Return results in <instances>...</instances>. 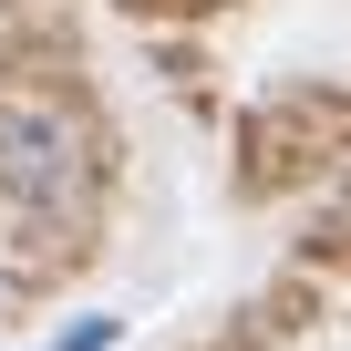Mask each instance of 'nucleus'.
Instances as JSON below:
<instances>
[{
    "mask_svg": "<svg viewBox=\"0 0 351 351\" xmlns=\"http://www.w3.org/2000/svg\"><path fill=\"white\" fill-rule=\"evenodd\" d=\"M73 176H83V145H73L62 114H42V104H11V114H0V197L52 207Z\"/></svg>",
    "mask_w": 351,
    "mask_h": 351,
    "instance_id": "1",
    "label": "nucleus"
}]
</instances>
